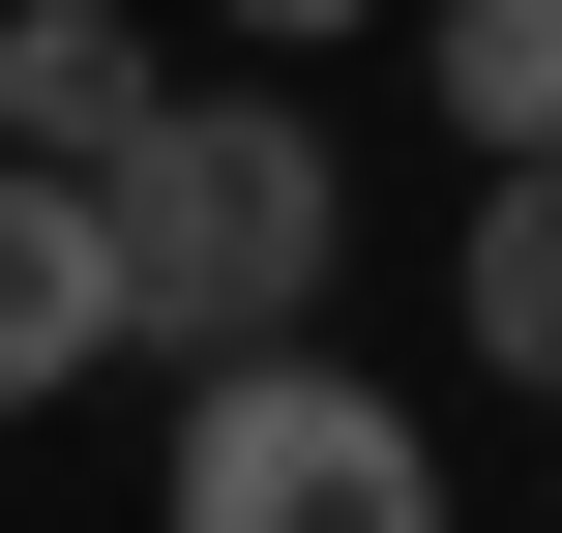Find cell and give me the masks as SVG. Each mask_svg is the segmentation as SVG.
I'll list each match as a JSON object with an SVG mask.
<instances>
[{
  "label": "cell",
  "mask_w": 562,
  "mask_h": 533,
  "mask_svg": "<svg viewBox=\"0 0 562 533\" xmlns=\"http://www.w3.org/2000/svg\"><path fill=\"white\" fill-rule=\"evenodd\" d=\"M0 119L59 148V178H119L178 89H148V0H0Z\"/></svg>",
  "instance_id": "cell-4"
},
{
  "label": "cell",
  "mask_w": 562,
  "mask_h": 533,
  "mask_svg": "<svg viewBox=\"0 0 562 533\" xmlns=\"http://www.w3.org/2000/svg\"><path fill=\"white\" fill-rule=\"evenodd\" d=\"M474 356L562 386V148H474Z\"/></svg>",
  "instance_id": "cell-5"
},
{
  "label": "cell",
  "mask_w": 562,
  "mask_h": 533,
  "mask_svg": "<svg viewBox=\"0 0 562 533\" xmlns=\"http://www.w3.org/2000/svg\"><path fill=\"white\" fill-rule=\"evenodd\" d=\"M237 30H356V0H237Z\"/></svg>",
  "instance_id": "cell-7"
},
{
  "label": "cell",
  "mask_w": 562,
  "mask_h": 533,
  "mask_svg": "<svg viewBox=\"0 0 562 533\" xmlns=\"http://www.w3.org/2000/svg\"><path fill=\"white\" fill-rule=\"evenodd\" d=\"M178 533H445V445L356 356H178Z\"/></svg>",
  "instance_id": "cell-2"
},
{
  "label": "cell",
  "mask_w": 562,
  "mask_h": 533,
  "mask_svg": "<svg viewBox=\"0 0 562 533\" xmlns=\"http://www.w3.org/2000/svg\"><path fill=\"white\" fill-rule=\"evenodd\" d=\"M89 356H119V208L30 148V178H0V415H59Z\"/></svg>",
  "instance_id": "cell-3"
},
{
  "label": "cell",
  "mask_w": 562,
  "mask_h": 533,
  "mask_svg": "<svg viewBox=\"0 0 562 533\" xmlns=\"http://www.w3.org/2000/svg\"><path fill=\"white\" fill-rule=\"evenodd\" d=\"M89 208H119V356H267L326 297V237H356V178H326L296 89H178Z\"/></svg>",
  "instance_id": "cell-1"
},
{
  "label": "cell",
  "mask_w": 562,
  "mask_h": 533,
  "mask_svg": "<svg viewBox=\"0 0 562 533\" xmlns=\"http://www.w3.org/2000/svg\"><path fill=\"white\" fill-rule=\"evenodd\" d=\"M445 119L474 148H562V0H445Z\"/></svg>",
  "instance_id": "cell-6"
}]
</instances>
